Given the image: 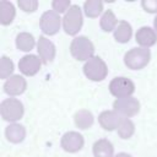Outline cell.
<instances>
[{"instance_id": "9a60e30c", "label": "cell", "mask_w": 157, "mask_h": 157, "mask_svg": "<svg viewBox=\"0 0 157 157\" xmlns=\"http://www.w3.org/2000/svg\"><path fill=\"white\" fill-rule=\"evenodd\" d=\"M5 136L7 141L12 144H20L26 137V128L18 123L9 124L5 129Z\"/></svg>"}, {"instance_id": "52a82bcc", "label": "cell", "mask_w": 157, "mask_h": 157, "mask_svg": "<svg viewBox=\"0 0 157 157\" xmlns=\"http://www.w3.org/2000/svg\"><path fill=\"white\" fill-rule=\"evenodd\" d=\"M63 26V18L54 10H48L42 13L39 20V27L45 36H54Z\"/></svg>"}, {"instance_id": "cb8c5ba5", "label": "cell", "mask_w": 157, "mask_h": 157, "mask_svg": "<svg viewBox=\"0 0 157 157\" xmlns=\"http://www.w3.org/2000/svg\"><path fill=\"white\" fill-rule=\"evenodd\" d=\"M12 72H13V61L9 56L2 55L0 59V77L6 81L12 76Z\"/></svg>"}, {"instance_id": "5bb4252c", "label": "cell", "mask_w": 157, "mask_h": 157, "mask_svg": "<svg viewBox=\"0 0 157 157\" xmlns=\"http://www.w3.org/2000/svg\"><path fill=\"white\" fill-rule=\"evenodd\" d=\"M123 117H120L114 109H109V110H103L99 115H98V123L99 125L107 130V131H113L117 130L120 120Z\"/></svg>"}, {"instance_id": "484cf974", "label": "cell", "mask_w": 157, "mask_h": 157, "mask_svg": "<svg viewBox=\"0 0 157 157\" xmlns=\"http://www.w3.org/2000/svg\"><path fill=\"white\" fill-rule=\"evenodd\" d=\"M17 5L25 12H34L38 9V1L37 0H18Z\"/></svg>"}, {"instance_id": "7402d4cb", "label": "cell", "mask_w": 157, "mask_h": 157, "mask_svg": "<svg viewBox=\"0 0 157 157\" xmlns=\"http://www.w3.org/2000/svg\"><path fill=\"white\" fill-rule=\"evenodd\" d=\"M83 12L90 18H96L103 15V2L101 0H87L83 2Z\"/></svg>"}, {"instance_id": "277c9868", "label": "cell", "mask_w": 157, "mask_h": 157, "mask_svg": "<svg viewBox=\"0 0 157 157\" xmlns=\"http://www.w3.org/2000/svg\"><path fill=\"white\" fill-rule=\"evenodd\" d=\"M23 113H25L23 104L17 98H13V97L6 98L0 104V114H1V118L4 120L9 121L10 124L16 123L17 120H20L23 117Z\"/></svg>"}, {"instance_id": "4fadbf2b", "label": "cell", "mask_w": 157, "mask_h": 157, "mask_svg": "<svg viewBox=\"0 0 157 157\" xmlns=\"http://www.w3.org/2000/svg\"><path fill=\"white\" fill-rule=\"evenodd\" d=\"M135 40L139 44V47L150 48V47L156 44L157 33H156L155 28H151V27H147V26H142L135 33Z\"/></svg>"}, {"instance_id": "4316f807", "label": "cell", "mask_w": 157, "mask_h": 157, "mask_svg": "<svg viewBox=\"0 0 157 157\" xmlns=\"http://www.w3.org/2000/svg\"><path fill=\"white\" fill-rule=\"evenodd\" d=\"M141 6L148 13H157V0H142Z\"/></svg>"}, {"instance_id": "9c48e42d", "label": "cell", "mask_w": 157, "mask_h": 157, "mask_svg": "<svg viewBox=\"0 0 157 157\" xmlns=\"http://www.w3.org/2000/svg\"><path fill=\"white\" fill-rule=\"evenodd\" d=\"M83 145H85V139L77 131H67L61 136L60 140L61 148L69 153L78 152L83 147Z\"/></svg>"}, {"instance_id": "ba28073f", "label": "cell", "mask_w": 157, "mask_h": 157, "mask_svg": "<svg viewBox=\"0 0 157 157\" xmlns=\"http://www.w3.org/2000/svg\"><path fill=\"white\" fill-rule=\"evenodd\" d=\"M109 92L117 99L130 97L135 92V85L128 77H124V76L114 77L109 83Z\"/></svg>"}, {"instance_id": "d4e9b609", "label": "cell", "mask_w": 157, "mask_h": 157, "mask_svg": "<svg viewBox=\"0 0 157 157\" xmlns=\"http://www.w3.org/2000/svg\"><path fill=\"white\" fill-rule=\"evenodd\" d=\"M72 6L70 0H54L52 1V10L60 13H66V11Z\"/></svg>"}, {"instance_id": "7c38bea8", "label": "cell", "mask_w": 157, "mask_h": 157, "mask_svg": "<svg viewBox=\"0 0 157 157\" xmlns=\"http://www.w3.org/2000/svg\"><path fill=\"white\" fill-rule=\"evenodd\" d=\"M27 88V81L22 75H12L4 83V91L10 97H16L22 94Z\"/></svg>"}, {"instance_id": "5b68a950", "label": "cell", "mask_w": 157, "mask_h": 157, "mask_svg": "<svg viewBox=\"0 0 157 157\" xmlns=\"http://www.w3.org/2000/svg\"><path fill=\"white\" fill-rule=\"evenodd\" d=\"M83 74L88 80H91L93 82H99L107 77L108 67L102 58L93 56L92 59H90L88 61L85 63Z\"/></svg>"}, {"instance_id": "d6986e66", "label": "cell", "mask_w": 157, "mask_h": 157, "mask_svg": "<svg viewBox=\"0 0 157 157\" xmlns=\"http://www.w3.org/2000/svg\"><path fill=\"white\" fill-rule=\"evenodd\" d=\"M16 16V9L12 2L1 0L0 1V23L2 26H7L12 23Z\"/></svg>"}, {"instance_id": "ffe728a7", "label": "cell", "mask_w": 157, "mask_h": 157, "mask_svg": "<svg viewBox=\"0 0 157 157\" xmlns=\"http://www.w3.org/2000/svg\"><path fill=\"white\" fill-rule=\"evenodd\" d=\"M37 45L34 37L28 32H21L16 37V47L21 52H31Z\"/></svg>"}, {"instance_id": "44dd1931", "label": "cell", "mask_w": 157, "mask_h": 157, "mask_svg": "<svg viewBox=\"0 0 157 157\" xmlns=\"http://www.w3.org/2000/svg\"><path fill=\"white\" fill-rule=\"evenodd\" d=\"M118 23V18L112 10H105L99 20V26L103 32H114Z\"/></svg>"}, {"instance_id": "30bf717a", "label": "cell", "mask_w": 157, "mask_h": 157, "mask_svg": "<svg viewBox=\"0 0 157 157\" xmlns=\"http://www.w3.org/2000/svg\"><path fill=\"white\" fill-rule=\"evenodd\" d=\"M37 52H38V56L40 58L43 64L52 63L56 54L54 43L45 36H39V38L37 40Z\"/></svg>"}, {"instance_id": "6da1fadb", "label": "cell", "mask_w": 157, "mask_h": 157, "mask_svg": "<svg viewBox=\"0 0 157 157\" xmlns=\"http://www.w3.org/2000/svg\"><path fill=\"white\" fill-rule=\"evenodd\" d=\"M70 53L77 61H88L94 55V45L86 36L75 37L70 44Z\"/></svg>"}, {"instance_id": "f1b7e54d", "label": "cell", "mask_w": 157, "mask_h": 157, "mask_svg": "<svg viewBox=\"0 0 157 157\" xmlns=\"http://www.w3.org/2000/svg\"><path fill=\"white\" fill-rule=\"evenodd\" d=\"M153 27H155V31H156V33H157V15H156V17H155V20H153Z\"/></svg>"}, {"instance_id": "7a4b0ae2", "label": "cell", "mask_w": 157, "mask_h": 157, "mask_svg": "<svg viewBox=\"0 0 157 157\" xmlns=\"http://www.w3.org/2000/svg\"><path fill=\"white\" fill-rule=\"evenodd\" d=\"M151 60V52L148 48L135 47L128 50L124 55V64L130 70H141Z\"/></svg>"}, {"instance_id": "e0dca14e", "label": "cell", "mask_w": 157, "mask_h": 157, "mask_svg": "<svg viewBox=\"0 0 157 157\" xmlns=\"http://www.w3.org/2000/svg\"><path fill=\"white\" fill-rule=\"evenodd\" d=\"M114 34V39L118 42V43H128L130 39H131V36H132V27L129 22L126 21H119L117 28L114 29L113 32Z\"/></svg>"}, {"instance_id": "2e32d148", "label": "cell", "mask_w": 157, "mask_h": 157, "mask_svg": "<svg viewBox=\"0 0 157 157\" xmlns=\"http://www.w3.org/2000/svg\"><path fill=\"white\" fill-rule=\"evenodd\" d=\"M92 152L94 157H114L113 144L107 139H99L93 144Z\"/></svg>"}, {"instance_id": "8992f818", "label": "cell", "mask_w": 157, "mask_h": 157, "mask_svg": "<svg viewBox=\"0 0 157 157\" xmlns=\"http://www.w3.org/2000/svg\"><path fill=\"white\" fill-rule=\"evenodd\" d=\"M141 104L137 98L134 96L125 97V98H118L113 102V109L123 118H131L136 115L140 112Z\"/></svg>"}, {"instance_id": "ac0fdd59", "label": "cell", "mask_w": 157, "mask_h": 157, "mask_svg": "<svg viewBox=\"0 0 157 157\" xmlns=\"http://www.w3.org/2000/svg\"><path fill=\"white\" fill-rule=\"evenodd\" d=\"M93 121H94V117L87 109H80L74 115V123L81 130L90 129L93 125Z\"/></svg>"}, {"instance_id": "8fae6325", "label": "cell", "mask_w": 157, "mask_h": 157, "mask_svg": "<svg viewBox=\"0 0 157 157\" xmlns=\"http://www.w3.org/2000/svg\"><path fill=\"white\" fill-rule=\"evenodd\" d=\"M42 60L38 55L34 54H27L22 56L18 61V69L22 75L25 76H34L42 66Z\"/></svg>"}, {"instance_id": "3957f363", "label": "cell", "mask_w": 157, "mask_h": 157, "mask_svg": "<svg viewBox=\"0 0 157 157\" xmlns=\"http://www.w3.org/2000/svg\"><path fill=\"white\" fill-rule=\"evenodd\" d=\"M83 25L82 10L78 5H72L63 17V29L69 36H76Z\"/></svg>"}, {"instance_id": "83f0119b", "label": "cell", "mask_w": 157, "mask_h": 157, "mask_svg": "<svg viewBox=\"0 0 157 157\" xmlns=\"http://www.w3.org/2000/svg\"><path fill=\"white\" fill-rule=\"evenodd\" d=\"M114 157H132V156H131V155H129V153H125V152H120V153L115 155Z\"/></svg>"}, {"instance_id": "603a6c76", "label": "cell", "mask_w": 157, "mask_h": 157, "mask_svg": "<svg viewBox=\"0 0 157 157\" xmlns=\"http://www.w3.org/2000/svg\"><path fill=\"white\" fill-rule=\"evenodd\" d=\"M117 132H118L120 139L128 140L135 132V124L132 123V120L130 118H121L120 124H119V126L117 129Z\"/></svg>"}]
</instances>
